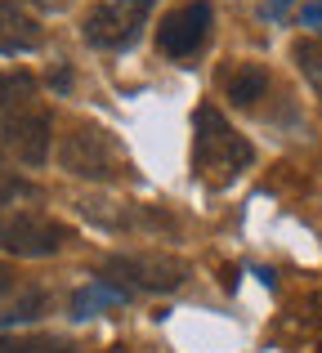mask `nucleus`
I'll return each mask as SVG.
<instances>
[{
	"label": "nucleus",
	"mask_w": 322,
	"mask_h": 353,
	"mask_svg": "<svg viewBox=\"0 0 322 353\" xmlns=\"http://www.w3.org/2000/svg\"><path fill=\"white\" fill-rule=\"evenodd\" d=\"M255 148L228 125V117L219 108H197L192 112V174L206 188H228L237 174L251 165Z\"/></svg>",
	"instance_id": "nucleus-1"
},
{
	"label": "nucleus",
	"mask_w": 322,
	"mask_h": 353,
	"mask_svg": "<svg viewBox=\"0 0 322 353\" xmlns=\"http://www.w3.org/2000/svg\"><path fill=\"white\" fill-rule=\"evenodd\" d=\"M63 170L81 174V179H99V183H112L130 174V157H125L121 139L103 125H72L63 134Z\"/></svg>",
	"instance_id": "nucleus-2"
},
{
	"label": "nucleus",
	"mask_w": 322,
	"mask_h": 353,
	"mask_svg": "<svg viewBox=\"0 0 322 353\" xmlns=\"http://www.w3.org/2000/svg\"><path fill=\"white\" fill-rule=\"evenodd\" d=\"M188 277V264L161 250H139V255H112L103 264V282L117 291H174Z\"/></svg>",
	"instance_id": "nucleus-3"
},
{
	"label": "nucleus",
	"mask_w": 322,
	"mask_h": 353,
	"mask_svg": "<svg viewBox=\"0 0 322 353\" xmlns=\"http://www.w3.org/2000/svg\"><path fill=\"white\" fill-rule=\"evenodd\" d=\"M148 14H152V0H99L85 14L81 32L94 50H125L143 32Z\"/></svg>",
	"instance_id": "nucleus-4"
},
{
	"label": "nucleus",
	"mask_w": 322,
	"mask_h": 353,
	"mask_svg": "<svg viewBox=\"0 0 322 353\" xmlns=\"http://www.w3.org/2000/svg\"><path fill=\"white\" fill-rule=\"evenodd\" d=\"M63 246H68V228L50 215L23 210V215L0 219V250H9V255L41 259V255H54V250H63Z\"/></svg>",
	"instance_id": "nucleus-5"
},
{
	"label": "nucleus",
	"mask_w": 322,
	"mask_h": 353,
	"mask_svg": "<svg viewBox=\"0 0 322 353\" xmlns=\"http://www.w3.org/2000/svg\"><path fill=\"white\" fill-rule=\"evenodd\" d=\"M206 36H210V5L192 0V5L174 9V14L165 18L157 41L170 59H188V54H197L201 45H206Z\"/></svg>",
	"instance_id": "nucleus-6"
},
{
	"label": "nucleus",
	"mask_w": 322,
	"mask_h": 353,
	"mask_svg": "<svg viewBox=\"0 0 322 353\" xmlns=\"http://www.w3.org/2000/svg\"><path fill=\"white\" fill-rule=\"evenodd\" d=\"M50 112L45 108H32L27 117L9 121L5 130H0V139H5V148L18 157L23 165H41L45 157H50Z\"/></svg>",
	"instance_id": "nucleus-7"
},
{
	"label": "nucleus",
	"mask_w": 322,
	"mask_h": 353,
	"mask_svg": "<svg viewBox=\"0 0 322 353\" xmlns=\"http://www.w3.org/2000/svg\"><path fill=\"white\" fill-rule=\"evenodd\" d=\"M45 304H50V295H45L41 286L23 282V277H18L9 264H0V327H5V322L41 318Z\"/></svg>",
	"instance_id": "nucleus-8"
},
{
	"label": "nucleus",
	"mask_w": 322,
	"mask_h": 353,
	"mask_svg": "<svg viewBox=\"0 0 322 353\" xmlns=\"http://www.w3.org/2000/svg\"><path fill=\"white\" fill-rule=\"evenodd\" d=\"M36 103V81L27 77V72H0V130L9 125V121L27 117Z\"/></svg>",
	"instance_id": "nucleus-9"
},
{
	"label": "nucleus",
	"mask_w": 322,
	"mask_h": 353,
	"mask_svg": "<svg viewBox=\"0 0 322 353\" xmlns=\"http://www.w3.org/2000/svg\"><path fill=\"white\" fill-rule=\"evenodd\" d=\"M36 41H41V27H36V18L27 14V9H18V5H9V0H0V54L32 50Z\"/></svg>",
	"instance_id": "nucleus-10"
},
{
	"label": "nucleus",
	"mask_w": 322,
	"mask_h": 353,
	"mask_svg": "<svg viewBox=\"0 0 322 353\" xmlns=\"http://www.w3.org/2000/svg\"><path fill=\"white\" fill-rule=\"evenodd\" d=\"M264 90H269V72L260 63H242L228 77V99L233 103H255V99H264Z\"/></svg>",
	"instance_id": "nucleus-11"
},
{
	"label": "nucleus",
	"mask_w": 322,
	"mask_h": 353,
	"mask_svg": "<svg viewBox=\"0 0 322 353\" xmlns=\"http://www.w3.org/2000/svg\"><path fill=\"white\" fill-rule=\"evenodd\" d=\"M0 353H72L63 336H0Z\"/></svg>",
	"instance_id": "nucleus-12"
},
{
	"label": "nucleus",
	"mask_w": 322,
	"mask_h": 353,
	"mask_svg": "<svg viewBox=\"0 0 322 353\" xmlns=\"http://www.w3.org/2000/svg\"><path fill=\"white\" fill-rule=\"evenodd\" d=\"M125 291H117V286H108V282H94V286H85V291H77V300H72V313L77 318H90V313H99V309H108V304H117Z\"/></svg>",
	"instance_id": "nucleus-13"
},
{
	"label": "nucleus",
	"mask_w": 322,
	"mask_h": 353,
	"mask_svg": "<svg viewBox=\"0 0 322 353\" xmlns=\"http://www.w3.org/2000/svg\"><path fill=\"white\" fill-rule=\"evenodd\" d=\"M296 63H300V72H305V81L322 94V41H314V36L296 41Z\"/></svg>",
	"instance_id": "nucleus-14"
},
{
	"label": "nucleus",
	"mask_w": 322,
	"mask_h": 353,
	"mask_svg": "<svg viewBox=\"0 0 322 353\" xmlns=\"http://www.w3.org/2000/svg\"><path fill=\"white\" fill-rule=\"evenodd\" d=\"M27 192H32V183H27V179H18V174L9 170L5 161H0V206H9V201L27 197Z\"/></svg>",
	"instance_id": "nucleus-15"
},
{
	"label": "nucleus",
	"mask_w": 322,
	"mask_h": 353,
	"mask_svg": "<svg viewBox=\"0 0 322 353\" xmlns=\"http://www.w3.org/2000/svg\"><path fill=\"white\" fill-rule=\"evenodd\" d=\"M300 23H305V27H322V0H318V5H309L305 14H300Z\"/></svg>",
	"instance_id": "nucleus-16"
},
{
	"label": "nucleus",
	"mask_w": 322,
	"mask_h": 353,
	"mask_svg": "<svg viewBox=\"0 0 322 353\" xmlns=\"http://www.w3.org/2000/svg\"><path fill=\"white\" fill-rule=\"evenodd\" d=\"M27 5H36V9H50V14H59V9H68L72 0H27Z\"/></svg>",
	"instance_id": "nucleus-17"
}]
</instances>
